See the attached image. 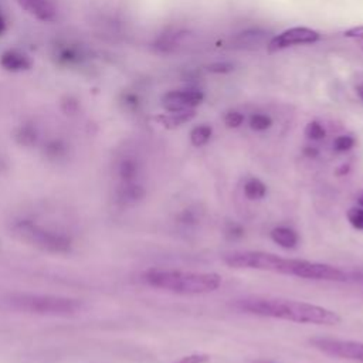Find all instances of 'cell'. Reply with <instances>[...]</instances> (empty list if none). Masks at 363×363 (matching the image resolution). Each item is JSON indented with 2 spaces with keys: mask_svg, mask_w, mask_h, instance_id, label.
<instances>
[{
  "mask_svg": "<svg viewBox=\"0 0 363 363\" xmlns=\"http://www.w3.org/2000/svg\"><path fill=\"white\" fill-rule=\"evenodd\" d=\"M359 203H360V206L363 207V194L359 197Z\"/></svg>",
  "mask_w": 363,
  "mask_h": 363,
  "instance_id": "27",
  "label": "cell"
},
{
  "mask_svg": "<svg viewBox=\"0 0 363 363\" xmlns=\"http://www.w3.org/2000/svg\"><path fill=\"white\" fill-rule=\"evenodd\" d=\"M357 45L360 50H363V40H357Z\"/></svg>",
  "mask_w": 363,
  "mask_h": 363,
  "instance_id": "26",
  "label": "cell"
},
{
  "mask_svg": "<svg viewBox=\"0 0 363 363\" xmlns=\"http://www.w3.org/2000/svg\"><path fill=\"white\" fill-rule=\"evenodd\" d=\"M235 308L251 315L291 320L296 323L337 325L340 322L339 313L332 309L292 299L247 298L237 301Z\"/></svg>",
  "mask_w": 363,
  "mask_h": 363,
  "instance_id": "2",
  "label": "cell"
},
{
  "mask_svg": "<svg viewBox=\"0 0 363 363\" xmlns=\"http://www.w3.org/2000/svg\"><path fill=\"white\" fill-rule=\"evenodd\" d=\"M0 64L9 71H23L31 65L28 57L17 51H6L0 58Z\"/></svg>",
  "mask_w": 363,
  "mask_h": 363,
  "instance_id": "10",
  "label": "cell"
},
{
  "mask_svg": "<svg viewBox=\"0 0 363 363\" xmlns=\"http://www.w3.org/2000/svg\"><path fill=\"white\" fill-rule=\"evenodd\" d=\"M224 262L235 269H258L315 281H347V274L329 264L296 258H282L262 251H237L224 255Z\"/></svg>",
  "mask_w": 363,
  "mask_h": 363,
  "instance_id": "1",
  "label": "cell"
},
{
  "mask_svg": "<svg viewBox=\"0 0 363 363\" xmlns=\"http://www.w3.org/2000/svg\"><path fill=\"white\" fill-rule=\"evenodd\" d=\"M224 122L228 128H238L244 122V115L237 111H230L225 113Z\"/></svg>",
  "mask_w": 363,
  "mask_h": 363,
  "instance_id": "19",
  "label": "cell"
},
{
  "mask_svg": "<svg viewBox=\"0 0 363 363\" xmlns=\"http://www.w3.org/2000/svg\"><path fill=\"white\" fill-rule=\"evenodd\" d=\"M271 238L282 248H295L298 244V234L289 227H275L271 231Z\"/></svg>",
  "mask_w": 363,
  "mask_h": 363,
  "instance_id": "11",
  "label": "cell"
},
{
  "mask_svg": "<svg viewBox=\"0 0 363 363\" xmlns=\"http://www.w3.org/2000/svg\"><path fill=\"white\" fill-rule=\"evenodd\" d=\"M356 91H357V95L363 99V84H362V85H359V86L356 88Z\"/></svg>",
  "mask_w": 363,
  "mask_h": 363,
  "instance_id": "24",
  "label": "cell"
},
{
  "mask_svg": "<svg viewBox=\"0 0 363 363\" xmlns=\"http://www.w3.org/2000/svg\"><path fill=\"white\" fill-rule=\"evenodd\" d=\"M207 69L216 74H225V72H231L234 69V65L231 62H213L207 67Z\"/></svg>",
  "mask_w": 363,
  "mask_h": 363,
  "instance_id": "21",
  "label": "cell"
},
{
  "mask_svg": "<svg viewBox=\"0 0 363 363\" xmlns=\"http://www.w3.org/2000/svg\"><path fill=\"white\" fill-rule=\"evenodd\" d=\"M311 345L325 354L363 363V342L330 339V337H315L311 340Z\"/></svg>",
  "mask_w": 363,
  "mask_h": 363,
  "instance_id": "5",
  "label": "cell"
},
{
  "mask_svg": "<svg viewBox=\"0 0 363 363\" xmlns=\"http://www.w3.org/2000/svg\"><path fill=\"white\" fill-rule=\"evenodd\" d=\"M272 125V121L268 115L264 113H255L250 119V126L254 130H265Z\"/></svg>",
  "mask_w": 363,
  "mask_h": 363,
  "instance_id": "15",
  "label": "cell"
},
{
  "mask_svg": "<svg viewBox=\"0 0 363 363\" xmlns=\"http://www.w3.org/2000/svg\"><path fill=\"white\" fill-rule=\"evenodd\" d=\"M210 360V356L206 353H193L180 357L176 363H207Z\"/></svg>",
  "mask_w": 363,
  "mask_h": 363,
  "instance_id": "20",
  "label": "cell"
},
{
  "mask_svg": "<svg viewBox=\"0 0 363 363\" xmlns=\"http://www.w3.org/2000/svg\"><path fill=\"white\" fill-rule=\"evenodd\" d=\"M194 115H196L194 109H186V111H179V112H170L169 115H162L157 118V121H160L167 128H176V126H180L184 122H189L190 119H193Z\"/></svg>",
  "mask_w": 363,
  "mask_h": 363,
  "instance_id": "12",
  "label": "cell"
},
{
  "mask_svg": "<svg viewBox=\"0 0 363 363\" xmlns=\"http://www.w3.org/2000/svg\"><path fill=\"white\" fill-rule=\"evenodd\" d=\"M265 193H267V186L257 177L248 179L244 184V194L250 200H259L265 196Z\"/></svg>",
  "mask_w": 363,
  "mask_h": 363,
  "instance_id": "13",
  "label": "cell"
},
{
  "mask_svg": "<svg viewBox=\"0 0 363 363\" xmlns=\"http://www.w3.org/2000/svg\"><path fill=\"white\" fill-rule=\"evenodd\" d=\"M347 220L354 228L363 230V207H352L347 211Z\"/></svg>",
  "mask_w": 363,
  "mask_h": 363,
  "instance_id": "17",
  "label": "cell"
},
{
  "mask_svg": "<svg viewBox=\"0 0 363 363\" xmlns=\"http://www.w3.org/2000/svg\"><path fill=\"white\" fill-rule=\"evenodd\" d=\"M204 95L197 89H176L169 91L162 96V105L167 112H179L193 109L200 105Z\"/></svg>",
  "mask_w": 363,
  "mask_h": 363,
  "instance_id": "8",
  "label": "cell"
},
{
  "mask_svg": "<svg viewBox=\"0 0 363 363\" xmlns=\"http://www.w3.org/2000/svg\"><path fill=\"white\" fill-rule=\"evenodd\" d=\"M258 363H271V362H258Z\"/></svg>",
  "mask_w": 363,
  "mask_h": 363,
  "instance_id": "28",
  "label": "cell"
},
{
  "mask_svg": "<svg viewBox=\"0 0 363 363\" xmlns=\"http://www.w3.org/2000/svg\"><path fill=\"white\" fill-rule=\"evenodd\" d=\"M213 129L208 125H199L196 128L191 129L190 132V142L194 146H203L208 142V139L211 138Z\"/></svg>",
  "mask_w": 363,
  "mask_h": 363,
  "instance_id": "14",
  "label": "cell"
},
{
  "mask_svg": "<svg viewBox=\"0 0 363 363\" xmlns=\"http://www.w3.org/2000/svg\"><path fill=\"white\" fill-rule=\"evenodd\" d=\"M21 233L27 241H31L44 250L61 252V251H67L69 247V242L64 237L35 225H24L21 228Z\"/></svg>",
  "mask_w": 363,
  "mask_h": 363,
  "instance_id": "7",
  "label": "cell"
},
{
  "mask_svg": "<svg viewBox=\"0 0 363 363\" xmlns=\"http://www.w3.org/2000/svg\"><path fill=\"white\" fill-rule=\"evenodd\" d=\"M23 10L41 21H54L57 10L50 0H16Z\"/></svg>",
  "mask_w": 363,
  "mask_h": 363,
  "instance_id": "9",
  "label": "cell"
},
{
  "mask_svg": "<svg viewBox=\"0 0 363 363\" xmlns=\"http://www.w3.org/2000/svg\"><path fill=\"white\" fill-rule=\"evenodd\" d=\"M3 30H4V20H3V17L0 16V33H3Z\"/></svg>",
  "mask_w": 363,
  "mask_h": 363,
  "instance_id": "25",
  "label": "cell"
},
{
  "mask_svg": "<svg viewBox=\"0 0 363 363\" xmlns=\"http://www.w3.org/2000/svg\"><path fill=\"white\" fill-rule=\"evenodd\" d=\"M345 37H347V38H354L356 41H357V40H363V26L352 27V28L346 30V31H345Z\"/></svg>",
  "mask_w": 363,
  "mask_h": 363,
  "instance_id": "22",
  "label": "cell"
},
{
  "mask_svg": "<svg viewBox=\"0 0 363 363\" xmlns=\"http://www.w3.org/2000/svg\"><path fill=\"white\" fill-rule=\"evenodd\" d=\"M227 234L233 235V237H241L244 234V230L237 224H230V227L227 230Z\"/></svg>",
  "mask_w": 363,
  "mask_h": 363,
  "instance_id": "23",
  "label": "cell"
},
{
  "mask_svg": "<svg viewBox=\"0 0 363 363\" xmlns=\"http://www.w3.org/2000/svg\"><path fill=\"white\" fill-rule=\"evenodd\" d=\"M319 38H320V34L316 30H312L308 27H292L272 37L267 45V51L272 54L292 45L312 44V43H316Z\"/></svg>",
  "mask_w": 363,
  "mask_h": 363,
  "instance_id": "6",
  "label": "cell"
},
{
  "mask_svg": "<svg viewBox=\"0 0 363 363\" xmlns=\"http://www.w3.org/2000/svg\"><path fill=\"white\" fill-rule=\"evenodd\" d=\"M6 302L14 311L40 316L67 318L77 315L81 311V303L77 299L57 295L17 292L9 295Z\"/></svg>",
  "mask_w": 363,
  "mask_h": 363,
  "instance_id": "4",
  "label": "cell"
},
{
  "mask_svg": "<svg viewBox=\"0 0 363 363\" xmlns=\"http://www.w3.org/2000/svg\"><path fill=\"white\" fill-rule=\"evenodd\" d=\"M305 135H306L309 139H312V140H320V139L325 138L326 132H325L323 126H322L319 122L312 121V122H309V123L306 125V128H305Z\"/></svg>",
  "mask_w": 363,
  "mask_h": 363,
  "instance_id": "16",
  "label": "cell"
},
{
  "mask_svg": "<svg viewBox=\"0 0 363 363\" xmlns=\"http://www.w3.org/2000/svg\"><path fill=\"white\" fill-rule=\"evenodd\" d=\"M353 145H354V139L349 135H340L333 142V147L337 152H347L353 147Z\"/></svg>",
  "mask_w": 363,
  "mask_h": 363,
  "instance_id": "18",
  "label": "cell"
},
{
  "mask_svg": "<svg viewBox=\"0 0 363 363\" xmlns=\"http://www.w3.org/2000/svg\"><path fill=\"white\" fill-rule=\"evenodd\" d=\"M143 281L153 288L183 295L208 294L218 289L221 285V277L216 272H193L162 268L146 271L143 274Z\"/></svg>",
  "mask_w": 363,
  "mask_h": 363,
  "instance_id": "3",
  "label": "cell"
}]
</instances>
